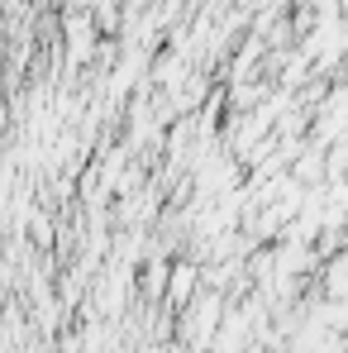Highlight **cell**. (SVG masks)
<instances>
[{"label": "cell", "instance_id": "cell-1", "mask_svg": "<svg viewBox=\"0 0 348 353\" xmlns=\"http://www.w3.org/2000/svg\"><path fill=\"white\" fill-rule=\"evenodd\" d=\"M191 287H196V268H191V263H181V268L172 272V296H176V301H186Z\"/></svg>", "mask_w": 348, "mask_h": 353}]
</instances>
